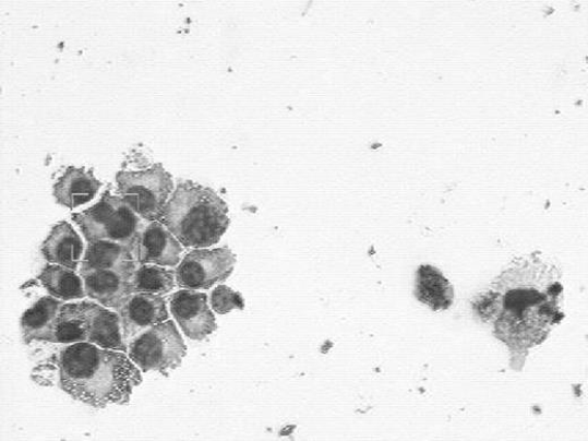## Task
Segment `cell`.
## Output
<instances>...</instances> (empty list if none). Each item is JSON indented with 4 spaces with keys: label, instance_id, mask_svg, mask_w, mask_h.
Here are the masks:
<instances>
[{
    "label": "cell",
    "instance_id": "5",
    "mask_svg": "<svg viewBox=\"0 0 588 441\" xmlns=\"http://www.w3.org/2000/svg\"><path fill=\"white\" fill-rule=\"evenodd\" d=\"M129 357L143 371L167 374L178 368L188 348L173 321L149 327L129 343Z\"/></svg>",
    "mask_w": 588,
    "mask_h": 441
},
{
    "label": "cell",
    "instance_id": "4",
    "mask_svg": "<svg viewBox=\"0 0 588 441\" xmlns=\"http://www.w3.org/2000/svg\"><path fill=\"white\" fill-rule=\"evenodd\" d=\"M116 181L120 198L139 216L148 223L160 221L175 187L172 176L163 165L141 171H119Z\"/></svg>",
    "mask_w": 588,
    "mask_h": 441
},
{
    "label": "cell",
    "instance_id": "20",
    "mask_svg": "<svg viewBox=\"0 0 588 441\" xmlns=\"http://www.w3.org/2000/svg\"><path fill=\"white\" fill-rule=\"evenodd\" d=\"M211 305L213 310L220 314H226L233 309L242 310L244 308L241 295L227 286H219L213 290Z\"/></svg>",
    "mask_w": 588,
    "mask_h": 441
},
{
    "label": "cell",
    "instance_id": "19",
    "mask_svg": "<svg viewBox=\"0 0 588 441\" xmlns=\"http://www.w3.org/2000/svg\"><path fill=\"white\" fill-rule=\"evenodd\" d=\"M176 287V273L157 265H139L132 277L133 294L164 296Z\"/></svg>",
    "mask_w": 588,
    "mask_h": 441
},
{
    "label": "cell",
    "instance_id": "9",
    "mask_svg": "<svg viewBox=\"0 0 588 441\" xmlns=\"http://www.w3.org/2000/svg\"><path fill=\"white\" fill-rule=\"evenodd\" d=\"M183 246L160 223L153 221L142 229L136 245L139 265L177 266Z\"/></svg>",
    "mask_w": 588,
    "mask_h": 441
},
{
    "label": "cell",
    "instance_id": "2",
    "mask_svg": "<svg viewBox=\"0 0 588 441\" xmlns=\"http://www.w3.org/2000/svg\"><path fill=\"white\" fill-rule=\"evenodd\" d=\"M160 223L183 247L207 248L221 240L231 219L229 207L218 193L188 180L177 186Z\"/></svg>",
    "mask_w": 588,
    "mask_h": 441
},
{
    "label": "cell",
    "instance_id": "6",
    "mask_svg": "<svg viewBox=\"0 0 588 441\" xmlns=\"http://www.w3.org/2000/svg\"><path fill=\"white\" fill-rule=\"evenodd\" d=\"M236 263V255L228 247L192 250L175 271L177 286L195 291L208 290L228 279Z\"/></svg>",
    "mask_w": 588,
    "mask_h": 441
},
{
    "label": "cell",
    "instance_id": "14",
    "mask_svg": "<svg viewBox=\"0 0 588 441\" xmlns=\"http://www.w3.org/2000/svg\"><path fill=\"white\" fill-rule=\"evenodd\" d=\"M139 266L130 248L111 241H91L80 271L111 270L134 273Z\"/></svg>",
    "mask_w": 588,
    "mask_h": 441
},
{
    "label": "cell",
    "instance_id": "1",
    "mask_svg": "<svg viewBox=\"0 0 588 441\" xmlns=\"http://www.w3.org/2000/svg\"><path fill=\"white\" fill-rule=\"evenodd\" d=\"M59 388L97 408L129 404L143 382L140 368L121 351L88 342L73 343L56 357Z\"/></svg>",
    "mask_w": 588,
    "mask_h": 441
},
{
    "label": "cell",
    "instance_id": "18",
    "mask_svg": "<svg viewBox=\"0 0 588 441\" xmlns=\"http://www.w3.org/2000/svg\"><path fill=\"white\" fill-rule=\"evenodd\" d=\"M87 341L84 302L61 307L50 342L73 344Z\"/></svg>",
    "mask_w": 588,
    "mask_h": 441
},
{
    "label": "cell",
    "instance_id": "13",
    "mask_svg": "<svg viewBox=\"0 0 588 441\" xmlns=\"http://www.w3.org/2000/svg\"><path fill=\"white\" fill-rule=\"evenodd\" d=\"M83 241L74 228L63 221L57 224L41 246L45 260L75 271L83 254Z\"/></svg>",
    "mask_w": 588,
    "mask_h": 441
},
{
    "label": "cell",
    "instance_id": "7",
    "mask_svg": "<svg viewBox=\"0 0 588 441\" xmlns=\"http://www.w3.org/2000/svg\"><path fill=\"white\" fill-rule=\"evenodd\" d=\"M120 319L123 337L130 343L142 332L169 321L170 314L164 297L132 294L113 308Z\"/></svg>",
    "mask_w": 588,
    "mask_h": 441
},
{
    "label": "cell",
    "instance_id": "10",
    "mask_svg": "<svg viewBox=\"0 0 588 441\" xmlns=\"http://www.w3.org/2000/svg\"><path fill=\"white\" fill-rule=\"evenodd\" d=\"M87 297L105 307L115 308L123 298L132 295V277L134 273L93 270L80 271Z\"/></svg>",
    "mask_w": 588,
    "mask_h": 441
},
{
    "label": "cell",
    "instance_id": "12",
    "mask_svg": "<svg viewBox=\"0 0 588 441\" xmlns=\"http://www.w3.org/2000/svg\"><path fill=\"white\" fill-rule=\"evenodd\" d=\"M103 187L92 170L69 167L53 184L56 202L69 208H76L95 200Z\"/></svg>",
    "mask_w": 588,
    "mask_h": 441
},
{
    "label": "cell",
    "instance_id": "15",
    "mask_svg": "<svg viewBox=\"0 0 588 441\" xmlns=\"http://www.w3.org/2000/svg\"><path fill=\"white\" fill-rule=\"evenodd\" d=\"M61 300L44 297L28 308L21 319V331L25 344L35 341L50 342L61 307Z\"/></svg>",
    "mask_w": 588,
    "mask_h": 441
},
{
    "label": "cell",
    "instance_id": "11",
    "mask_svg": "<svg viewBox=\"0 0 588 441\" xmlns=\"http://www.w3.org/2000/svg\"><path fill=\"white\" fill-rule=\"evenodd\" d=\"M84 306L87 326L86 342L104 349L128 353L129 343L123 337L118 313L93 302H84Z\"/></svg>",
    "mask_w": 588,
    "mask_h": 441
},
{
    "label": "cell",
    "instance_id": "8",
    "mask_svg": "<svg viewBox=\"0 0 588 441\" xmlns=\"http://www.w3.org/2000/svg\"><path fill=\"white\" fill-rule=\"evenodd\" d=\"M170 311L181 331L191 339L203 341L218 329L205 294L180 290L171 297Z\"/></svg>",
    "mask_w": 588,
    "mask_h": 441
},
{
    "label": "cell",
    "instance_id": "16",
    "mask_svg": "<svg viewBox=\"0 0 588 441\" xmlns=\"http://www.w3.org/2000/svg\"><path fill=\"white\" fill-rule=\"evenodd\" d=\"M415 295L435 311L448 309L454 291L448 279L436 267L422 265L417 273Z\"/></svg>",
    "mask_w": 588,
    "mask_h": 441
},
{
    "label": "cell",
    "instance_id": "17",
    "mask_svg": "<svg viewBox=\"0 0 588 441\" xmlns=\"http://www.w3.org/2000/svg\"><path fill=\"white\" fill-rule=\"evenodd\" d=\"M39 281L51 297L61 301L86 297L82 276L71 269L49 264L39 275Z\"/></svg>",
    "mask_w": 588,
    "mask_h": 441
},
{
    "label": "cell",
    "instance_id": "3",
    "mask_svg": "<svg viewBox=\"0 0 588 441\" xmlns=\"http://www.w3.org/2000/svg\"><path fill=\"white\" fill-rule=\"evenodd\" d=\"M87 242L111 241L130 248L136 255V245L143 218L120 196L106 192L92 207L72 215Z\"/></svg>",
    "mask_w": 588,
    "mask_h": 441
}]
</instances>
